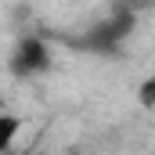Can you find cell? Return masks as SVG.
Returning <instances> with one entry per match:
<instances>
[{"mask_svg":"<svg viewBox=\"0 0 155 155\" xmlns=\"http://www.w3.org/2000/svg\"><path fill=\"white\" fill-rule=\"evenodd\" d=\"M11 69H15V76L47 72V69H51V51H47V43L36 40V36L18 40V47H15V54H11Z\"/></svg>","mask_w":155,"mask_h":155,"instance_id":"1","label":"cell"},{"mask_svg":"<svg viewBox=\"0 0 155 155\" xmlns=\"http://www.w3.org/2000/svg\"><path fill=\"white\" fill-rule=\"evenodd\" d=\"M134 29V15H126V11H119L116 18H108V22H101L90 36H87V43L90 47H97V51H116L119 40H126V33Z\"/></svg>","mask_w":155,"mask_h":155,"instance_id":"2","label":"cell"},{"mask_svg":"<svg viewBox=\"0 0 155 155\" xmlns=\"http://www.w3.org/2000/svg\"><path fill=\"white\" fill-rule=\"evenodd\" d=\"M18 126H22V119L18 116H0V148H11V141H15V134H18Z\"/></svg>","mask_w":155,"mask_h":155,"instance_id":"3","label":"cell"},{"mask_svg":"<svg viewBox=\"0 0 155 155\" xmlns=\"http://www.w3.org/2000/svg\"><path fill=\"white\" fill-rule=\"evenodd\" d=\"M137 101H141L144 108H155V76H148L141 87H137Z\"/></svg>","mask_w":155,"mask_h":155,"instance_id":"4","label":"cell"}]
</instances>
